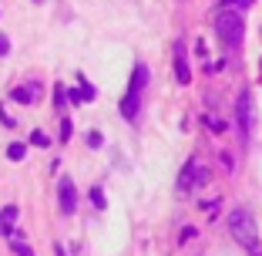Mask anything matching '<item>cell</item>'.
Here are the masks:
<instances>
[{
    "label": "cell",
    "instance_id": "obj_1",
    "mask_svg": "<svg viewBox=\"0 0 262 256\" xmlns=\"http://www.w3.org/2000/svg\"><path fill=\"white\" fill-rule=\"evenodd\" d=\"M229 233H232V240L246 249H255V243H259V226H255V219L246 209H235L229 216Z\"/></svg>",
    "mask_w": 262,
    "mask_h": 256
},
{
    "label": "cell",
    "instance_id": "obj_2",
    "mask_svg": "<svg viewBox=\"0 0 262 256\" xmlns=\"http://www.w3.org/2000/svg\"><path fill=\"white\" fill-rule=\"evenodd\" d=\"M215 34L225 41V44H239L242 34H246V24H242V14L235 7H225L215 14Z\"/></svg>",
    "mask_w": 262,
    "mask_h": 256
},
{
    "label": "cell",
    "instance_id": "obj_3",
    "mask_svg": "<svg viewBox=\"0 0 262 256\" xmlns=\"http://www.w3.org/2000/svg\"><path fill=\"white\" fill-rule=\"evenodd\" d=\"M235 118H239V132L242 139H249L255 128V108H252V91L239 94V105H235Z\"/></svg>",
    "mask_w": 262,
    "mask_h": 256
},
{
    "label": "cell",
    "instance_id": "obj_4",
    "mask_svg": "<svg viewBox=\"0 0 262 256\" xmlns=\"http://www.w3.org/2000/svg\"><path fill=\"white\" fill-rule=\"evenodd\" d=\"M57 199H61V212L64 216H71V212L77 209V192H74V182H71L68 175L57 182Z\"/></svg>",
    "mask_w": 262,
    "mask_h": 256
},
{
    "label": "cell",
    "instance_id": "obj_5",
    "mask_svg": "<svg viewBox=\"0 0 262 256\" xmlns=\"http://www.w3.org/2000/svg\"><path fill=\"white\" fill-rule=\"evenodd\" d=\"M208 182V169L205 165H188L185 172H182V179H178V186L182 189H199Z\"/></svg>",
    "mask_w": 262,
    "mask_h": 256
},
{
    "label": "cell",
    "instance_id": "obj_6",
    "mask_svg": "<svg viewBox=\"0 0 262 256\" xmlns=\"http://www.w3.org/2000/svg\"><path fill=\"white\" fill-rule=\"evenodd\" d=\"M138 108H141V91H131L128 88V94L121 98V118H138Z\"/></svg>",
    "mask_w": 262,
    "mask_h": 256
},
{
    "label": "cell",
    "instance_id": "obj_7",
    "mask_svg": "<svg viewBox=\"0 0 262 256\" xmlns=\"http://www.w3.org/2000/svg\"><path fill=\"white\" fill-rule=\"evenodd\" d=\"M14 101H20V105H34V101L40 98V85H20L14 88V94H10Z\"/></svg>",
    "mask_w": 262,
    "mask_h": 256
},
{
    "label": "cell",
    "instance_id": "obj_8",
    "mask_svg": "<svg viewBox=\"0 0 262 256\" xmlns=\"http://www.w3.org/2000/svg\"><path fill=\"white\" fill-rule=\"evenodd\" d=\"M175 74H178V81H182V85H188V81H192V71H188L185 47H182V44L175 47Z\"/></svg>",
    "mask_w": 262,
    "mask_h": 256
},
{
    "label": "cell",
    "instance_id": "obj_9",
    "mask_svg": "<svg viewBox=\"0 0 262 256\" xmlns=\"http://www.w3.org/2000/svg\"><path fill=\"white\" fill-rule=\"evenodd\" d=\"M14 223H17V206H4L0 209V233H14Z\"/></svg>",
    "mask_w": 262,
    "mask_h": 256
},
{
    "label": "cell",
    "instance_id": "obj_10",
    "mask_svg": "<svg viewBox=\"0 0 262 256\" xmlns=\"http://www.w3.org/2000/svg\"><path fill=\"white\" fill-rule=\"evenodd\" d=\"M148 78H151V74H148V68H145V64H135V78H131V91H141V88L148 85Z\"/></svg>",
    "mask_w": 262,
    "mask_h": 256
},
{
    "label": "cell",
    "instance_id": "obj_11",
    "mask_svg": "<svg viewBox=\"0 0 262 256\" xmlns=\"http://www.w3.org/2000/svg\"><path fill=\"white\" fill-rule=\"evenodd\" d=\"M24 155H27V145H24V142H10V148H7L10 162H24Z\"/></svg>",
    "mask_w": 262,
    "mask_h": 256
},
{
    "label": "cell",
    "instance_id": "obj_12",
    "mask_svg": "<svg viewBox=\"0 0 262 256\" xmlns=\"http://www.w3.org/2000/svg\"><path fill=\"white\" fill-rule=\"evenodd\" d=\"M31 145H37V148H47V145H51V139H47V135L37 128V132H31Z\"/></svg>",
    "mask_w": 262,
    "mask_h": 256
},
{
    "label": "cell",
    "instance_id": "obj_13",
    "mask_svg": "<svg viewBox=\"0 0 262 256\" xmlns=\"http://www.w3.org/2000/svg\"><path fill=\"white\" fill-rule=\"evenodd\" d=\"M14 253H17V256H34V249L27 246V243H20V240L14 236Z\"/></svg>",
    "mask_w": 262,
    "mask_h": 256
},
{
    "label": "cell",
    "instance_id": "obj_14",
    "mask_svg": "<svg viewBox=\"0 0 262 256\" xmlns=\"http://www.w3.org/2000/svg\"><path fill=\"white\" fill-rule=\"evenodd\" d=\"M71 132H74V128H71V118H61V142H68Z\"/></svg>",
    "mask_w": 262,
    "mask_h": 256
},
{
    "label": "cell",
    "instance_id": "obj_15",
    "mask_svg": "<svg viewBox=\"0 0 262 256\" xmlns=\"http://www.w3.org/2000/svg\"><path fill=\"white\" fill-rule=\"evenodd\" d=\"M91 202L98 206V209L104 206V192H101V186H94V189H91Z\"/></svg>",
    "mask_w": 262,
    "mask_h": 256
},
{
    "label": "cell",
    "instance_id": "obj_16",
    "mask_svg": "<svg viewBox=\"0 0 262 256\" xmlns=\"http://www.w3.org/2000/svg\"><path fill=\"white\" fill-rule=\"evenodd\" d=\"M81 98H84V101H94V98H98V91H94L91 85H81Z\"/></svg>",
    "mask_w": 262,
    "mask_h": 256
},
{
    "label": "cell",
    "instance_id": "obj_17",
    "mask_svg": "<svg viewBox=\"0 0 262 256\" xmlns=\"http://www.w3.org/2000/svg\"><path fill=\"white\" fill-rule=\"evenodd\" d=\"M252 0H225V7H235V10H242V7H249Z\"/></svg>",
    "mask_w": 262,
    "mask_h": 256
},
{
    "label": "cell",
    "instance_id": "obj_18",
    "mask_svg": "<svg viewBox=\"0 0 262 256\" xmlns=\"http://www.w3.org/2000/svg\"><path fill=\"white\" fill-rule=\"evenodd\" d=\"M4 54H10V41L7 37H0V57H4Z\"/></svg>",
    "mask_w": 262,
    "mask_h": 256
},
{
    "label": "cell",
    "instance_id": "obj_19",
    "mask_svg": "<svg viewBox=\"0 0 262 256\" xmlns=\"http://www.w3.org/2000/svg\"><path fill=\"white\" fill-rule=\"evenodd\" d=\"M88 142H91V148H101V135H98V132L88 135Z\"/></svg>",
    "mask_w": 262,
    "mask_h": 256
},
{
    "label": "cell",
    "instance_id": "obj_20",
    "mask_svg": "<svg viewBox=\"0 0 262 256\" xmlns=\"http://www.w3.org/2000/svg\"><path fill=\"white\" fill-rule=\"evenodd\" d=\"M249 256H262V253H259V249H252V253H249Z\"/></svg>",
    "mask_w": 262,
    "mask_h": 256
}]
</instances>
